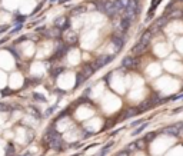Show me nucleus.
<instances>
[{"mask_svg": "<svg viewBox=\"0 0 183 156\" xmlns=\"http://www.w3.org/2000/svg\"><path fill=\"white\" fill-rule=\"evenodd\" d=\"M179 136H182V138H183V123H182V126H180V132H179Z\"/></svg>", "mask_w": 183, "mask_h": 156, "instance_id": "obj_34", "label": "nucleus"}, {"mask_svg": "<svg viewBox=\"0 0 183 156\" xmlns=\"http://www.w3.org/2000/svg\"><path fill=\"white\" fill-rule=\"evenodd\" d=\"M82 73L84 75V77H90L95 73V69H92V65H84L83 69H82Z\"/></svg>", "mask_w": 183, "mask_h": 156, "instance_id": "obj_12", "label": "nucleus"}, {"mask_svg": "<svg viewBox=\"0 0 183 156\" xmlns=\"http://www.w3.org/2000/svg\"><path fill=\"white\" fill-rule=\"evenodd\" d=\"M179 1H183V0H179Z\"/></svg>", "mask_w": 183, "mask_h": 156, "instance_id": "obj_36", "label": "nucleus"}, {"mask_svg": "<svg viewBox=\"0 0 183 156\" xmlns=\"http://www.w3.org/2000/svg\"><path fill=\"white\" fill-rule=\"evenodd\" d=\"M13 152H15V149H13V146H12V145H9V149H7V153L10 155V153H13Z\"/></svg>", "mask_w": 183, "mask_h": 156, "instance_id": "obj_31", "label": "nucleus"}, {"mask_svg": "<svg viewBox=\"0 0 183 156\" xmlns=\"http://www.w3.org/2000/svg\"><path fill=\"white\" fill-rule=\"evenodd\" d=\"M145 50H146V46H143V45H142L140 42H139V43H137L136 46H133V47H132V52L136 53V54H142V53L145 52Z\"/></svg>", "mask_w": 183, "mask_h": 156, "instance_id": "obj_13", "label": "nucleus"}, {"mask_svg": "<svg viewBox=\"0 0 183 156\" xmlns=\"http://www.w3.org/2000/svg\"><path fill=\"white\" fill-rule=\"evenodd\" d=\"M54 26H56L57 29H60V30L67 29V26H69V23H67V17L66 16H60V17H57L56 19V22H54Z\"/></svg>", "mask_w": 183, "mask_h": 156, "instance_id": "obj_3", "label": "nucleus"}, {"mask_svg": "<svg viewBox=\"0 0 183 156\" xmlns=\"http://www.w3.org/2000/svg\"><path fill=\"white\" fill-rule=\"evenodd\" d=\"M6 110H9V106L6 103H0V112H6Z\"/></svg>", "mask_w": 183, "mask_h": 156, "instance_id": "obj_25", "label": "nucleus"}, {"mask_svg": "<svg viewBox=\"0 0 183 156\" xmlns=\"http://www.w3.org/2000/svg\"><path fill=\"white\" fill-rule=\"evenodd\" d=\"M20 30H22V24H19L17 27H15V29H13L10 33H17V32H20Z\"/></svg>", "mask_w": 183, "mask_h": 156, "instance_id": "obj_29", "label": "nucleus"}, {"mask_svg": "<svg viewBox=\"0 0 183 156\" xmlns=\"http://www.w3.org/2000/svg\"><path fill=\"white\" fill-rule=\"evenodd\" d=\"M152 36H153V33H152V30H146L143 35H142V37H140V43L143 45V46H146L148 47V45H149L150 39H152Z\"/></svg>", "mask_w": 183, "mask_h": 156, "instance_id": "obj_8", "label": "nucleus"}, {"mask_svg": "<svg viewBox=\"0 0 183 156\" xmlns=\"http://www.w3.org/2000/svg\"><path fill=\"white\" fill-rule=\"evenodd\" d=\"M116 156H129V150H120V152H117Z\"/></svg>", "mask_w": 183, "mask_h": 156, "instance_id": "obj_26", "label": "nucleus"}, {"mask_svg": "<svg viewBox=\"0 0 183 156\" xmlns=\"http://www.w3.org/2000/svg\"><path fill=\"white\" fill-rule=\"evenodd\" d=\"M154 138H156V133H154V132H150V133H148V135L145 136L146 142H152V140H153Z\"/></svg>", "mask_w": 183, "mask_h": 156, "instance_id": "obj_21", "label": "nucleus"}, {"mask_svg": "<svg viewBox=\"0 0 183 156\" xmlns=\"http://www.w3.org/2000/svg\"><path fill=\"white\" fill-rule=\"evenodd\" d=\"M183 16V10L180 9H175L173 12H170V15H169V17L170 19H179Z\"/></svg>", "mask_w": 183, "mask_h": 156, "instance_id": "obj_14", "label": "nucleus"}, {"mask_svg": "<svg viewBox=\"0 0 183 156\" xmlns=\"http://www.w3.org/2000/svg\"><path fill=\"white\" fill-rule=\"evenodd\" d=\"M146 126H148V123H146V122H143V123H142L139 127H136V129L133 130V136H137L139 133H142V132L146 129Z\"/></svg>", "mask_w": 183, "mask_h": 156, "instance_id": "obj_15", "label": "nucleus"}, {"mask_svg": "<svg viewBox=\"0 0 183 156\" xmlns=\"http://www.w3.org/2000/svg\"><path fill=\"white\" fill-rule=\"evenodd\" d=\"M67 0H59V3H66Z\"/></svg>", "mask_w": 183, "mask_h": 156, "instance_id": "obj_35", "label": "nucleus"}, {"mask_svg": "<svg viewBox=\"0 0 183 156\" xmlns=\"http://www.w3.org/2000/svg\"><path fill=\"white\" fill-rule=\"evenodd\" d=\"M182 110H183V106H180V107H177V109L172 110V113H177V112H182Z\"/></svg>", "mask_w": 183, "mask_h": 156, "instance_id": "obj_32", "label": "nucleus"}, {"mask_svg": "<svg viewBox=\"0 0 183 156\" xmlns=\"http://www.w3.org/2000/svg\"><path fill=\"white\" fill-rule=\"evenodd\" d=\"M122 16H125V17H126V19H129L130 22H133L134 19L137 17V12H136V10H133L132 7H126Z\"/></svg>", "mask_w": 183, "mask_h": 156, "instance_id": "obj_5", "label": "nucleus"}, {"mask_svg": "<svg viewBox=\"0 0 183 156\" xmlns=\"http://www.w3.org/2000/svg\"><path fill=\"white\" fill-rule=\"evenodd\" d=\"M49 145L53 148V149L60 150V149H62V136H57V138L51 139V140L49 142Z\"/></svg>", "mask_w": 183, "mask_h": 156, "instance_id": "obj_10", "label": "nucleus"}, {"mask_svg": "<svg viewBox=\"0 0 183 156\" xmlns=\"http://www.w3.org/2000/svg\"><path fill=\"white\" fill-rule=\"evenodd\" d=\"M112 43H113V46L116 47V52L122 50V47H123V45H125L123 39H122L120 36H117V35H113V36H112Z\"/></svg>", "mask_w": 183, "mask_h": 156, "instance_id": "obj_4", "label": "nucleus"}, {"mask_svg": "<svg viewBox=\"0 0 183 156\" xmlns=\"http://www.w3.org/2000/svg\"><path fill=\"white\" fill-rule=\"evenodd\" d=\"M67 52V46L66 45H63V43H59L57 45V49H56V53H54V56L56 57H63Z\"/></svg>", "mask_w": 183, "mask_h": 156, "instance_id": "obj_9", "label": "nucleus"}, {"mask_svg": "<svg viewBox=\"0 0 183 156\" xmlns=\"http://www.w3.org/2000/svg\"><path fill=\"white\" fill-rule=\"evenodd\" d=\"M148 107H152V103H150V100H146V102H143V103L140 104V110H145V109H148Z\"/></svg>", "mask_w": 183, "mask_h": 156, "instance_id": "obj_20", "label": "nucleus"}, {"mask_svg": "<svg viewBox=\"0 0 183 156\" xmlns=\"http://www.w3.org/2000/svg\"><path fill=\"white\" fill-rule=\"evenodd\" d=\"M76 87L79 86V85H82V83H84V80H86V77H84V75L83 73H79L77 76H76Z\"/></svg>", "mask_w": 183, "mask_h": 156, "instance_id": "obj_18", "label": "nucleus"}, {"mask_svg": "<svg viewBox=\"0 0 183 156\" xmlns=\"http://www.w3.org/2000/svg\"><path fill=\"white\" fill-rule=\"evenodd\" d=\"M143 119H140V120H136V122H133V123H132V125H130V126H132V127H136V126H137V125H142V123H143Z\"/></svg>", "mask_w": 183, "mask_h": 156, "instance_id": "obj_28", "label": "nucleus"}, {"mask_svg": "<svg viewBox=\"0 0 183 156\" xmlns=\"http://www.w3.org/2000/svg\"><path fill=\"white\" fill-rule=\"evenodd\" d=\"M134 66V59L132 56H125L123 60H122V68H126V69H130Z\"/></svg>", "mask_w": 183, "mask_h": 156, "instance_id": "obj_7", "label": "nucleus"}, {"mask_svg": "<svg viewBox=\"0 0 183 156\" xmlns=\"http://www.w3.org/2000/svg\"><path fill=\"white\" fill-rule=\"evenodd\" d=\"M182 17H183V16H182Z\"/></svg>", "mask_w": 183, "mask_h": 156, "instance_id": "obj_37", "label": "nucleus"}, {"mask_svg": "<svg viewBox=\"0 0 183 156\" xmlns=\"http://www.w3.org/2000/svg\"><path fill=\"white\" fill-rule=\"evenodd\" d=\"M112 59H113V56H110V54H106V56H99V57L96 59V62L93 63V69H95V70H99L100 68H103V66H106L107 63H110V62H112Z\"/></svg>", "mask_w": 183, "mask_h": 156, "instance_id": "obj_2", "label": "nucleus"}, {"mask_svg": "<svg viewBox=\"0 0 183 156\" xmlns=\"http://www.w3.org/2000/svg\"><path fill=\"white\" fill-rule=\"evenodd\" d=\"M159 1H162V0H153V3H152V10L157 6V3H159Z\"/></svg>", "mask_w": 183, "mask_h": 156, "instance_id": "obj_30", "label": "nucleus"}, {"mask_svg": "<svg viewBox=\"0 0 183 156\" xmlns=\"http://www.w3.org/2000/svg\"><path fill=\"white\" fill-rule=\"evenodd\" d=\"M136 149H137V145H136V142H132V143H130V145L127 146V150H129V152H132V150H136Z\"/></svg>", "mask_w": 183, "mask_h": 156, "instance_id": "obj_23", "label": "nucleus"}, {"mask_svg": "<svg viewBox=\"0 0 183 156\" xmlns=\"http://www.w3.org/2000/svg\"><path fill=\"white\" fill-rule=\"evenodd\" d=\"M136 145H137V149H140V150H143L145 149V146H146V139H139V140H136Z\"/></svg>", "mask_w": 183, "mask_h": 156, "instance_id": "obj_17", "label": "nucleus"}, {"mask_svg": "<svg viewBox=\"0 0 183 156\" xmlns=\"http://www.w3.org/2000/svg\"><path fill=\"white\" fill-rule=\"evenodd\" d=\"M139 112H140V109H137V107H130V109L126 110V113L123 115V119H129V118H132V116H136Z\"/></svg>", "mask_w": 183, "mask_h": 156, "instance_id": "obj_11", "label": "nucleus"}, {"mask_svg": "<svg viewBox=\"0 0 183 156\" xmlns=\"http://www.w3.org/2000/svg\"><path fill=\"white\" fill-rule=\"evenodd\" d=\"M65 40L67 45H76L77 43V35L74 32H67L65 35Z\"/></svg>", "mask_w": 183, "mask_h": 156, "instance_id": "obj_6", "label": "nucleus"}, {"mask_svg": "<svg viewBox=\"0 0 183 156\" xmlns=\"http://www.w3.org/2000/svg\"><path fill=\"white\" fill-rule=\"evenodd\" d=\"M63 72V68H59V69H54L53 72H51V75L53 76H56V75H59V73H62Z\"/></svg>", "mask_w": 183, "mask_h": 156, "instance_id": "obj_27", "label": "nucleus"}, {"mask_svg": "<svg viewBox=\"0 0 183 156\" xmlns=\"http://www.w3.org/2000/svg\"><path fill=\"white\" fill-rule=\"evenodd\" d=\"M53 110H54V107H50V109H47V112H46V116H50Z\"/></svg>", "mask_w": 183, "mask_h": 156, "instance_id": "obj_33", "label": "nucleus"}, {"mask_svg": "<svg viewBox=\"0 0 183 156\" xmlns=\"http://www.w3.org/2000/svg\"><path fill=\"white\" fill-rule=\"evenodd\" d=\"M130 23H132V22H130L129 19H126L125 16H122V27H123V30H125V32L130 27Z\"/></svg>", "mask_w": 183, "mask_h": 156, "instance_id": "obj_16", "label": "nucleus"}, {"mask_svg": "<svg viewBox=\"0 0 183 156\" xmlns=\"http://www.w3.org/2000/svg\"><path fill=\"white\" fill-rule=\"evenodd\" d=\"M180 126L182 123H176V125H172V126H166L160 130V133H165L169 136H179V132H180Z\"/></svg>", "mask_w": 183, "mask_h": 156, "instance_id": "obj_1", "label": "nucleus"}, {"mask_svg": "<svg viewBox=\"0 0 183 156\" xmlns=\"http://www.w3.org/2000/svg\"><path fill=\"white\" fill-rule=\"evenodd\" d=\"M86 12V7L84 6H79V7H74L73 9V15H80V13H84Z\"/></svg>", "mask_w": 183, "mask_h": 156, "instance_id": "obj_19", "label": "nucleus"}, {"mask_svg": "<svg viewBox=\"0 0 183 156\" xmlns=\"http://www.w3.org/2000/svg\"><path fill=\"white\" fill-rule=\"evenodd\" d=\"M33 98L37 99V100H40V102H46V98L42 96V95H39V93H33Z\"/></svg>", "mask_w": 183, "mask_h": 156, "instance_id": "obj_22", "label": "nucleus"}, {"mask_svg": "<svg viewBox=\"0 0 183 156\" xmlns=\"http://www.w3.org/2000/svg\"><path fill=\"white\" fill-rule=\"evenodd\" d=\"M119 1H120V4L123 6V9L129 7V4H130V0H119Z\"/></svg>", "mask_w": 183, "mask_h": 156, "instance_id": "obj_24", "label": "nucleus"}]
</instances>
